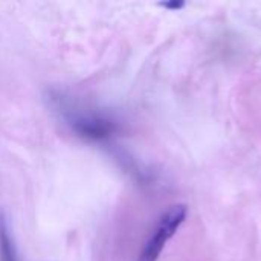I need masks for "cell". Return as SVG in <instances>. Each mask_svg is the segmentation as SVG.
<instances>
[{
  "mask_svg": "<svg viewBox=\"0 0 261 261\" xmlns=\"http://www.w3.org/2000/svg\"><path fill=\"white\" fill-rule=\"evenodd\" d=\"M69 124L83 138L99 141L112 136L116 132V124L104 116L93 113H75L69 115Z\"/></svg>",
  "mask_w": 261,
  "mask_h": 261,
  "instance_id": "cell-2",
  "label": "cell"
},
{
  "mask_svg": "<svg viewBox=\"0 0 261 261\" xmlns=\"http://www.w3.org/2000/svg\"><path fill=\"white\" fill-rule=\"evenodd\" d=\"M187 214H188V210L182 203L171 205L167 211H164V214L159 217L154 229L151 231V236L145 242V245H144V248H142V251L139 254V260L138 261L159 260L165 245L177 232L180 225L185 222Z\"/></svg>",
  "mask_w": 261,
  "mask_h": 261,
  "instance_id": "cell-1",
  "label": "cell"
},
{
  "mask_svg": "<svg viewBox=\"0 0 261 261\" xmlns=\"http://www.w3.org/2000/svg\"><path fill=\"white\" fill-rule=\"evenodd\" d=\"M0 261H18L14 237L11 236L8 222L3 214H0Z\"/></svg>",
  "mask_w": 261,
  "mask_h": 261,
  "instance_id": "cell-3",
  "label": "cell"
},
{
  "mask_svg": "<svg viewBox=\"0 0 261 261\" xmlns=\"http://www.w3.org/2000/svg\"><path fill=\"white\" fill-rule=\"evenodd\" d=\"M184 2L182 0H174V2H162L161 3V6H164V8H167V9H180V8H184Z\"/></svg>",
  "mask_w": 261,
  "mask_h": 261,
  "instance_id": "cell-4",
  "label": "cell"
}]
</instances>
